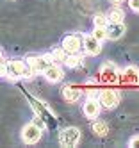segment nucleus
<instances>
[{
  "mask_svg": "<svg viewBox=\"0 0 139 148\" xmlns=\"http://www.w3.org/2000/svg\"><path fill=\"white\" fill-rule=\"evenodd\" d=\"M7 77V64H5V61H0V79H4Z\"/></svg>",
  "mask_w": 139,
  "mask_h": 148,
  "instance_id": "nucleus-18",
  "label": "nucleus"
},
{
  "mask_svg": "<svg viewBox=\"0 0 139 148\" xmlns=\"http://www.w3.org/2000/svg\"><path fill=\"white\" fill-rule=\"evenodd\" d=\"M82 97V91L73 88V86H64L62 88V98L66 102H77L79 98Z\"/></svg>",
  "mask_w": 139,
  "mask_h": 148,
  "instance_id": "nucleus-11",
  "label": "nucleus"
},
{
  "mask_svg": "<svg viewBox=\"0 0 139 148\" xmlns=\"http://www.w3.org/2000/svg\"><path fill=\"white\" fill-rule=\"evenodd\" d=\"M0 61H4V52L0 50Z\"/></svg>",
  "mask_w": 139,
  "mask_h": 148,
  "instance_id": "nucleus-21",
  "label": "nucleus"
},
{
  "mask_svg": "<svg viewBox=\"0 0 139 148\" xmlns=\"http://www.w3.org/2000/svg\"><path fill=\"white\" fill-rule=\"evenodd\" d=\"M136 77H137V68L136 66H128V68L123 70V75H121L123 82H136Z\"/></svg>",
  "mask_w": 139,
  "mask_h": 148,
  "instance_id": "nucleus-14",
  "label": "nucleus"
},
{
  "mask_svg": "<svg viewBox=\"0 0 139 148\" xmlns=\"http://www.w3.org/2000/svg\"><path fill=\"white\" fill-rule=\"evenodd\" d=\"M80 61H82V59H80L77 54H66V56H64V59H62V62H64L68 68H77V66L80 64Z\"/></svg>",
  "mask_w": 139,
  "mask_h": 148,
  "instance_id": "nucleus-15",
  "label": "nucleus"
},
{
  "mask_svg": "<svg viewBox=\"0 0 139 148\" xmlns=\"http://www.w3.org/2000/svg\"><path fill=\"white\" fill-rule=\"evenodd\" d=\"M93 23H94V27H105V25H107V16L102 14V13L94 14V16H93Z\"/></svg>",
  "mask_w": 139,
  "mask_h": 148,
  "instance_id": "nucleus-16",
  "label": "nucleus"
},
{
  "mask_svg": "<svg viewBox=\"0 0 139 148\" xmlns=\"http://www.w3.org/2000/svg\"><path fill=\"white\" fill-rule=\"evenodd\" d=\"M84 114L88 116V118H96V116L100 114V102L96 98H88L84 103Z\"/></svg>",
  "mask_w": 139,
  "mask_h": 148,
  "instance_id": "nucleus-10",
  "label": "nucleus"
},
{
  "mask_svg": "<svg viewBox=\"0 0 139 148\" xmlns=\"http://www.w3.org/2000/svg\"><path fill=\"white\" fill-rule=\"evenodd\" d=\"M61 48L64 50V54H79L80 48H82V39L75 34H70L62 39Z\"/></svg>",
  "mask_w": 139,
  "mask_h": 148,
  "instance_id": "nucleus-3",
  "label": "nucleus"
},
{
  "mask_svg": "<svg viewBox=\"0 0 139 148\" xmlns=\"http://www.w3.org/2000/svg\"><path fill=\"white\" fill-rule=\"evenodd\" d=\"M82 47L89 56H98L102 52V41H98L93 36H84L82 38Z\"/></svg>",
  "mask_w": 139,
  "mask_h": 148,
  "instance_id": "nucleus-7",
  "label": "nucleus"
},
{
  "mask_svg": "<svg viewBox=\"0 0 139 148\" xmlns=\"http://www.w3.org/2000/svg\"><path fill=\"white\" fill-rule=\"evenodd\" d=\"M112 2H114V4H121V2H123V0H112Z\"/></svg>",
  "mask_w": 139,
  "mask_h": 148,
  "instance_id": "nucleus-22",
  "label": "nucleus"
},
{
  "mask_svg": "<svg viewBox=\"0 0 139 148\" xmlns=\"http://www.w3.org/2000/svg\"><path fill=\"white\" fill-rule=\"evenodd\" d=\"M100 105H103L105 109H114L118 103H120V95H118L114 89H103L98 97Z\"/></svg>",
  "mask_w": 139,
  "mask_h": 148,
  "instance_id": "nucleus-4",
  "label": "nucleus"
},
{
  "mask_svg": "<svg viewBox=\"0 0 139 148\" xmlns=\"http://www.w3.org/2000/svg\"><path fill=\"white\" fill-rule=\"evenodd\" d=\"M136 84H139V71H137V77H136Z\"/></svg>",
  "mask_w": 139,
  "mask_h": 148,
  "instance_id": "nucleus-23",
  "label": "nucleus"
},
{
  "mask_svg": "<svg viewBox=\"0 0 139 148\" xmlns=\"http://www.w3.org/2000/svg\"><path fill=\"white\" fill-rule=\"evenodd\" d=\"M80 141V130L77 127H66L61 134H59V143L61 146H77V143Z\"/></svg>",
  "mask_w": 139,
  "mask_h": 148,
  "instance_id": "nucleus-1",
  "label": "nucleus"
},
{
  "mask_svg": "<svg viewBox=\"0 0 139 148\" xmlns=\"http://www.w3.org/2000/svg\"><path fill=\"white\" fill-rule=\"evenodd\" d=\"M93 132L98 137H105L107 132H109V127H107V123H103V121H94L93 123Z\"/></svg>",
  "mask_w": 139,
  "mask_h": 148,
  "instance_id": "nucleus-13",
  "label": "nucleus"
},
{
  "mask_svg": "<svg viewBox=\"0 0 139 148\" xmlns=\"http://www.w3.org/2000/svg\"><path fill=\"white\" fill-rule=\"evenodd\" d=\"M7 64V77L9 79H21L23 77V71H25V62L23 61H20V59H13V61H9L5 62Z\"/></svg>",
  "mask_w": 139,
  "mask_h": 148,
  "instance_id": "nucleus-5",
  "label": "nucleus"
},
{
  "mask_svg": "<svg viewBox=\"0 0 139 148\" xmlns=\"http://www.w3.org/2000/svg\"><path fill=\"white\" fill-rule=\"evenodd\" d=\"M100 79H102V82H105V84H112V82H116L118 79V70H116V66L114 64H111V62H105V64L102 66V70H100Z\"/></svg>",
  "mask_w": 139,
  "mask_h": 148,
  "instance_id": "nucleus-8",
  "label": "nucleus"
},
{
  "mask_svg": "<svg viewBox=\"0 0 139 148\" xmlns=\"http://www.w3.org/2000/svg\"><path fill=\"white\" fill-rule=\"evenodd\" d=\"M43 75H45V79L48 80V82H52V84H55V82H59V80H62V77H64V73H62V68L59 66V64H55V62H52V64L43 71Z\"/></svg>",
  "mask_w": 139,
  "mask_h": 148,
  "instance_id": "nucleus-9",
  "label": "nucleus"
},
{
  "mask_svg": "<svg viewBox=\"0 0 139 148\" xmlns=\"http://www.w3.org/2000/svg\"><path fill=\"white\" fill-rule=\"evenodd\" d=\"M105 16H107V22H123L125 20V13L120 7H112Z\"/></svg>",
  "mask_w": 139,
  "mask_h": 148,
  "instance_id": "nucleus-12",
  "label": "nucleus"
},
{
  "mask_svg": "<svg viewBox=\"0 0 139 148\" xmlns=\"http://www.w3.org/2000/svg\"><path fill=\"white\" fill-rule=\"evenodd\" d=\"M128 146L130 148H139V136H134L130 141H128Z\"/></svg>",
  "mask_w": 139,
  "mask_h": 148,
  "instance_id": "nucleus-20",
  "label": "nucleus"
},
{
  "mask_svg": "<svg viewBox=\"0 0 139 148\" xmlns=\"http://www.w3.org/2000/svg\"><path fill=\"white\" fill-rule=\"evenodd\" d=\"M128 5L134 13H139V0H128Z\"/></svg>",
  "mask_w": 139,
  "mask_h": 148,
  "instance_id": "nucleus-19",
  "label": "nucleus"
},
{
  "mask_svg": "<svg viewBox=\"0 0 139 148\" xmlns=\"http://www.w3.org/2000/svg\"><path fill=\"white\" fill-rule=\"evenodd\" d=\"M41 139V129L34 123H27L23 129H21V141L27 145H34Z\"/></svg>",
  "mask_w": 139,
  "mask_h": 148,
  "instance_id": "nucleus-2",
  "label": "nucleus"
},
{
  "mask_svg": "<svg viewBox=\"0 0 139 148\" xmlns=\"http://www.w3.org/2000/svg\"><path fill=\"white\" fill-rule=\"evenodd\" d=\"M105 34H107V39H120L125 34V23L123 22H107Z\"/></svg>",
  "mask_w": 139,
  "mask_h": 148,
  "instance_id": "nucleus-6",
  "label": "nucleus"
},
{
  "mask_svg": "<svg viewBox=\"0 0 139 148\" xmlns=\"http://www.w3.org/2000/svg\"><path fill=\"white\" fill-rule=\"evenodd\" d=\"M93 38H96L98 41H103V39H107V34H105V27H94V30H93V34H91Z\"/></svg>",
  "mask_w": 139,
  "mask_h": 148,
  "instance_id": "nucleus-17",
  "label": "nucleus"
}]
</instances>
